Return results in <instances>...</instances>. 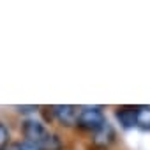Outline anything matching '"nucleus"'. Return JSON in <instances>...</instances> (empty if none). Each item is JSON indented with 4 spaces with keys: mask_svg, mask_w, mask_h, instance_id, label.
<instances>
[{
    "mask_svg": "<svg viewBox=\"0 0 150 150\" xmlns=\"http://www.w3.org/2000/svg\"><path fill=\"white\" fill-rule=\"evenodd\" d=\"M21 132L28 145L37 150H62V141L57 134L50 132L37 120H25L21 125Z\"/></svg>",
    "mask_w": 150,
    "mask_h": 150,
    "instance_id": "1",
    "label": "nucleus"
},
{
    "mask_svg": "<svg viewBox=\"0 0 150 150\" xmlns=\"http://www.w3.org/2000/svg\"><path fill=\"white\" fill-rule=\"evenodd\" d=\"M104 122H106L104 113L99 108H83L81 111H78L76 125L83 131H94L96 132Z\"/></svg>",
    "mask_w": 150,
    "mask_h": 150,
    "instance_id": "2",
    "label": "nucleus"
},
{
    "mask_svg": "<svg viewBox=\"0 0 150 150\" xmlns=\"http://www.w3.org/2000/svg\"><path fill=\"white\" fill-rule=\"evenodd\" d=\"M51 115L65 127L71 125H76V118H78V110L76 106H71V104H60V106H53L51 108Z\"/></svg>",
    "mask_w": 150,
    "mask_h": 150,
    "instance_id": "3",
    "label": "nucleus"
},
{
    "mask_svg": "<svg viewBox=\"0 0 150 150\" xmlns=\"http://www.w3.org/2000/svg\"><path fill=\"white\" fill-rule=\"evenodd\" d=\"M94 145L97 146V148H108L113 141H115V129L108 124V122H104L96 132H94Z\"/></svg>",
    "mask_w": 150,
    "mask_h": 150,
    "instance_id": "4",
    "label": "nucleus"
},
{
    "mask_svg": "<svg viewBox=\"0 0 150 150\" xmlns=\"http://www.w3.org/2000/svg\"><path fill=\"white\" fill-rule=\"evenodd\" d=\"M117 118L120 120V124L124 127H134L136 125V110L134 108H118L117 111Z\"/></svg>",
    "mask_w": 150,
    "mask_h": 150,
    "instance_id": "5",
    "label": "nucleus"
},
{
    "mask_svg": "<svg viewBox=\"0 0 150 150\" xmlns=\"http://www.w3.org/2000/svg\"><path fill=\"white\" fill-rule=\"evenodd\" d=\"M136 125L143 129H150V106L136 108Z\"/></svg>",
    "mask_w": 150,
    "mask_h": 150,
    "instance_id": "6",
    "label": "nucleus"
},
{
    "mask_svg": "<svg viewBox=\"0 0 150 150\" xmlns=\"http://www.w3.org/2000/svg\"><path fill=\"white\" fill-rule=\"evenodd\" d=\"M9 138H11L9 129L6 127V124L0 122V150H6V146L9 145Z\"/></svg>",
    "mask_w": 150,
    "mask_h": 150,
    "instance_id": "7",
    "label": "nucleus"
},
{
    "mask_svg": "<svg viewBox=\"0 0 150 150\" xmlns=\"http://www.w3.org/2000/svg\"><path fill=\"white\" fill-rule=\"evenodd\" d=\"M6 150H23V146H21V143H9L6 146Z\"/></svg>",
    "mask_w": 150,
    "mask_h": 150,
    "instance_id": "8",
    "label": "nucleus"
},
{
    "mask_svg": "<svg viewBox=\"0 0 150 150\" xmlns=\"http://www.w3.org/2000/svg\"><path fill=\"white\" fill-rule=\"evenodd\" d=\"M21 146H23V150H37V148H34V146H32V145H28V143H23Z\"/></svg>",
    "mask_w": 150,
    "mask_h": 150,
    "instance_id": "9",
    "label": "nucleus"
}]
</instances>
